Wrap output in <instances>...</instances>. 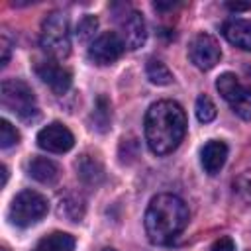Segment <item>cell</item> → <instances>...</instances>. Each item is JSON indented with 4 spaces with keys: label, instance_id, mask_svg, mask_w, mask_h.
Instances as JSON below:
<instances>
[{
    "label": "cell",
    "instance_id": "obj_1",
    "mask_svg": "<svg viewBox=\"0 0 251 251\" xmlns=\"http://www.w3.org/2000/svg\"><path fill=\"white\" fill-rule=\"evenodd\" d=\"M186 133V114L175 100H159L145 114V141L155 155L173 153Z\"/></svg>",
    "mask_w": 251,
    "mask_h": 251
},
{
    "label": "cell",
    "instance_id": "obj_2",
    "mask_svg": "<svg viewBox=\"0 0 251 251\" xmlns=\"http://www.w3.org/2000/svg\"><path fill=\"white\" fill-rule=\"evenodd\" d=\"M145 233L151 243L167 245L171 243L188 224V208L182 198L175 194H157L151 198L145 210Z\"/></svg>",
    "mask_w": 251,
    "mask_h": 251
},
{
    "label": "cell",
    "instance_id": "obj_3",
    "mask_svg": "<svg viewBox=\"0 0 251 251\" xmlns=\"http://www.w3.org/2000/svg\"><path fill=\"white\" fill-rule=\"evenodd\" d=\"M41 49L51 55L53 59H65L71 53V33H69V20L63 12H51L41 22L39 33Z\"/></svg>",
    "mask_w": 251,
    "mask_h": 251
},
{
    "label": "cell",
    "instance_id": "obj_4",
    "mask_svg": "<svg viewBox=\"0 0 251 251\" xmlns=\"http://www.w3.org/2000/svg\"><path fill=\"white\" fill-rule=\"evenodd\" d=\"M0 100L6 110L16 114L22 120H35L37 118V100L31 86L20 78H6L0 88Z\"/></svg>",
    "mask_w": 251,
    "mask_h": 251
},
{
    "label": "cell",
    "instance_id": "obj_5",
    "mask_svg": "<svg viewBox=\"0 0 251 251\" xmlns=\"http://www.w3.org/2000/svg\"><path fill=\"white\" fill-rule=\"evenodd\" d=\"M49 210V202L43 194L35 190H22L10 204L8 218L18 227H29L37 224Z\"/></svg>",
    "mask_w": 251,
    "mask_h": 251
},
{
    "label": "cell",
    "instance_id": "obj_6",
    "mask_svg": "<svg viewBox=\"0 0 251 251\" xmlns=\"http://www.w3.org/2000/svg\"><path fill=\"white\" fill-rule=\"evenodd\" d=\"M216 88L241 120H251V84H243L233 73H224L218 76Z\"/></svg>",
    "mask_w": 251,
    "mask_h": 251
},
{
    "label": "cell",
    "instance_id": "obj_7",
    "mask_svg": "<svg viewBox=\"0 0 251 251\" xmlns=\"http://www.w3.org/2000/svg\"><path fill=\"white\" fill-rule=\"evenodd\" d=\"M188 57L200 71H210L220 63L222 49L216 37H212L210 33H198L188 45Z\"/></svg>",
    "mask_w": 251,
    "mask_h": 251
},
{
    "label": "cell",
    "instance_id": "obj_8",
    "mask_svg": "<svg viewBox=\"0 0 251 251\" xmlns=\"http://www.w3.org/2000/svg\"><path fill=\"white\" fill-rule=\"evenodd\" d=\"M126 51V45L122 41V37L116 31H104L102 35H98L90 47H88V59L94 65H112L116 63Z\"/></svg>",
    "mask_w": 251,
    "mask_h": 251
},
{
    "label": "cell",
    "instance_id": "obj_9",
    "mask_svg": "<svg viewBox=\"0 0 251 251\" xmlns=\"http://www.w3.org/2000/svg\"><path fill=\"white\" fill-rule=\"evenodd\" d=\"M118 27H120V37L124 41V45L131 51L139 49L145 39H147V27H145V20L137 10H129L126 8L124 14L116 16Z\"/></svg>",
    "mask_w": 251,
    "mask_h": 251
},
{
    "label": "cell",
    "instance_id": "obj_10",
    "mask_svg": "<svg viewBox=\"0 0 251 251\" xmlns=\"http://www.w3.org/2000/svg\"><path fill=\"white\" fill-rule=\"evenodd\" d=\"M37 145L49 153H67L75 145V135L61 122L47 124L37 133Z\"/></svg>",
    "mask_w": 251,
    "mask_h": 251
},
{
    "label": "cell",
    "instance_id": "obj_11",
    "mask_svg": "<svg viewBox=\"0 0 251 251\" xmlns=\"http://www.w3.org/2000/svg\"><path fill=\"white\" fill-rule=\"evenodd\" d=\"M35 73L55 94H65L73 84L71 71L57 61H39L35 65Z\"/></svg>",
    "mask_w": 251,
    "mask_h": 251
},
{
    "label": "cell",
    "instance_id": "obj_12",
    "mask_svg": "<svg viewBox=\"0 0 251 251\" xmlns=\"http://www.w3.org/2000/svg\"><path fill=\"white\" fill-rule=\"evenodd\" d=\"M75 169H76L78 178H80L84 184H88V186H98V184L106 178L104 165L100 163V159L94 157V155H88V153H82V155L75 161Z\"/></svg>",
    "mask_w": 251,
    "mask_h": 251
},
{
    "label": "cell",
    "instance_id": "obj_13",
    "mask_svg": "<svg viewBox=\"0 0 251 251\" xmlns=\"http://www.w3.org/2000/svg\"><path fill=\"white\" fill-rule=\"evenodd\" d=\"M226 159H227V145L220 139H210L200 151V163L208 175L220 173Z\"/></svg>",
    "mask_w": 251,
    "mask_h": 251
},
{
    "label": "cell",
    "instance_id": "obj_14",
    "mask_svg": "<svg viewBox=\"0 0 251 251\" xmlns=\"http://www.w3.org/2000/svg\"><path fill=\"white\" fill-rule=\"evenodd\" d=\"M222 33L231 45L251 51V20H241V18L227 20L222 27Z\"/></svg>",
    "mask_w": 251,
    "mask_h": 251
},
{
    "label": "cell",
    "instance_id": "obj_15",
    "mask_svg": "<svg viewBox=\"0 0 251 251\" xmlns=\"http://www.w3.org/2000/svg\"><path fill=\"white\" fill-rule=\"evenodd\" d=\"M27 175L41 184H53L59 180L61 169L55 161H51L47 157H33L27 163Z\"/></svg>",
    "mask_w": 251,
    "mask_h": 251
},
{
    "label": "cell",
    "instance_id": "obj_16",
    "mask_svg": "<svg viewBox=\"0 0 251 251\" xmlns=\"http://www.w3.org/2000/svg\"><path fill=\"white\" fill-rule=\"evenodd\" d=\"M75 237L65 231H53L37 241L33 251H75Z\"/></svg>",
    "mask_w": 251,
    "mask_h": 251
},
{
    "label": "cell",
    "instance_id": "obj_17",
    "mask_svg": "<svg viewBox=\"0 0 251 251\" xmlns=\"http://www.w3.org/2000/svg\"><path fill=\"white\" fill-rule=\"evenodd\" d=\"M112 124V106L110 100L106 96H98L96 104H94V112H92V127L100 133L108 131Z\"/></svg>",
    "mask_w": 251,
    "mask_h": 251
},
{
    "label": "cell",
    "instance_id": "obj_18",
    "mask_svg": "<svg viewBox=\"0 0 251 251\" xmlns=\"http://www.w3.org/2000/svg\"><path fill=\"white\" fill-rule=\"evenodd\" d=\"M59 216L71 222H80L84 216V200L78 194H67L59 200Z\"/></svg>",
    "mask_w": 251,
    "mask_h": 251
},
{
    "label": "cell",
    "instance_id": "obj_19",
    "mask_svg": "<svg viewBox=\"0 0 251 251\" xmlns=\"http://www.w3.org/2000/svg\"><path fill=\"white\" fill-rule=\"evenodd\" d=\"M145 73H147V78L153 82V84H169L173 82V73L169 71V67L163 63V61H157V59H151L145 67Z\"/></svg>",
    "mask_w": 251,
    "mask_h": 251
},
{
    "label": "cell",
    "instance_id": "obj_20",
    "mask_svg": "<svg viewBox=\"0 0 251 251\" xmlns=\"http://www.w3.org/2000/svg\"><path fill=\"white\" fill-rule=\"evenodd\" d=\"M194 110H196V118H198L202 124H208V122H212V120L216 118V106H214L212 98L206 96V94H200V96L196 98Z\"/></svg>",
    "mask_w": 251,
    "mask_h": 251
},
{
    "label": "cell",
    "instance_id": "obj_21",
    "mask_svg": "<svg viewBox=\"0 0 251 251\" xmlns=\"http://www.w3.org/2000/svg\"><path fill=\"white\" fill-rule=\"evenodd\" d=\"M96 29H98V18L92 16V14H86L76 24V37L80 41H88L90 37H94Z\"/></svg>",
    "mask_w": 251,
    "mask_h": 251
},
{
    "label": "cell",
    "instance_id": "obj_22",
    "mask_svg": "<svg viewBox=\"0 0 251 251\" xmlns=\"http://www.w3.org/2000/svg\"><path fill=\"white\" fill-rule=\"evenodd\" d=\"M18 141H20V131L8 120H0V147L8 149Z\"/></svg>",
    "mask_w": 251,
    "mask_h": 251
},
{
    "label": "cell",
    "instance_id": "obj_23",
    "mask_svg": "<svg viewBox=\"0 0 251 251\" xmlns=\"http://www.w3.org/2000/svg\"><path fill=\"white\" fill-rule=\"evenodd\" d=\"M233 188H235V192H237L247 204H251V171L241 173V175L235 178Z\"/></svg>",
    "mask_w": 251,
    "mask_h": 251
},
{
    "label": "cell",
    "instance_id": "obj_24",
    "mask_svg": "<svg viewBox=\"0 0 251 251\" xmlns=\"http://www.w3.org/2000/svg\"><path fill=\"white\" fill-rule=\"evenodd\" d=\"M210 251H235V241L231 237L224 235V237H220V239H216L212 243Z\"/></svg>",
    "mask_w": 251,
    "mask_h": 251
},
{
    "label": "cell",
    "instance_id": "obj_25",
    "mask_svg": "<svg viewBox=\"0 0 251 251\" xmlns=\"http://www.w3.org/2000/svg\"><path fill=\"white\" fill-rule=\"evenodd\" d=\"M226 8L231 12H245V10H251V2H227Z\"/></svg>",
    "mask_w": 251,
    "mask_h": 251
},
{
    "label": "cell",
    "instance_id": "obj_26",
    "mask_svg": "<svg viewBox=\"0 0 251 251\" xmlns=\"http://www.w3.org/2000/svg\"><path fill=\"white\" fill-rule=\"evenodd\" d=\"M2 51H4V57H2V67H4L8 63V59H10V43H8L6 37H2Z\"/></svg>",
    "mask_w": 251,
    "mask_h": 251
},
{
    "label": "cell",
    "instance_id": "obj_27",
    "mask_svg": "<svg viewBox=\"0 0 251 251\" xmlns=\"http://www.w3.org/2000/svg\"><path fill=\"white\" fill-rule=\"evenodd\" d=\"M0 173H2V186H6V180H8V169H6V165L0 167Z\"/></svg>",
    "mask_w": 251,
    "mask_h": 251
},
{
    "label": "cell",
    "instance_id": "obj_28",
    "mask_svg": "<svg viewBox=\"0 0 251 251\" xmlns=\"http://www.w3.org/2000/svg\"><path fill=\"white\" fill-rule=\"evenodd\" d=\"M102 251H116V249H110V247H106V249H102Z\"/></svg>",
    "mask_w": 251,
    "mask_h": 251
},
{
    "label": "cell",
    "instance_id": "obj_29",
    "mask_svg": "<svg viewBox=\"0 0 251 251\" xmlns=\"http://www.w3.org/2000/svg\"><path fill=\"white\" fill-rule=\"evenodd\" d=\"M2 251H8V249H6V247H4V249H2Z\"/></svg>",
    "mask_w": 251,
    "mask_h": 251
}]
</instances>
